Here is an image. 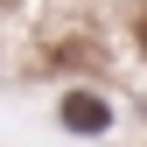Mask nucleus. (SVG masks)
<instances>
[{
	"instance_id": "f257e3e1",
	"label": "nucleus",
	"mask_w": 147,
	"mask_h": 147,
	"mask_svg": "<svg viewBox=\"0 0 147 147\" xmlns=\"http://www.w3.org/2000/svg\"><path fill=\"white\" fill-rule=\"evenodd\" d=\"M63 126L70 133H105V126H112V105H105L98 91H70L63 98Z\"/></svg>"
}]
</instances>
